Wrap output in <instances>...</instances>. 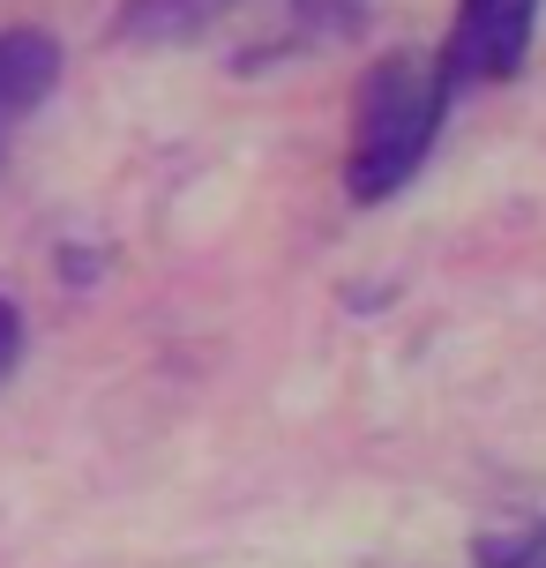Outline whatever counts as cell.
Instances as JSON below:
<instances>
[{"mask_svg": "<svg viewBox=\"0 0 546 568\" xmlns=\"http://www.w3.org/2000/svg\"><path fill=\"white\" fill-rule=\"evenodd\" d=\"M449 113V83L434 53H382L360 75L352 98V150H345V187L352 202H390L427 165L434 135Z\"/></svg>", "mask_w": 546, "mask_h": 568, "instance_id": "6da1fadb", "label": "cell"}, {"mask_svg": "<svg viewBox=\"0 0 546 568\" xmlns=\"http://www.w3.org/2000/svg\"><path fill=\"white\" fill-rule=\"evenodd\" d=\"M532 30H539V0H457V23L442 45V83H509L532 53Z\"/></svg>", "mask_w": 546, "mask_h": 568, "instance_id": "7a4b0ae2", "label": "cell"}, {"mask_svg": "<svg viewBox=\"0 0 546 568\" xmlns=\"http://www.w3.org/2000/svg\"><path fill=\"white\" fill-rule=\"evenodd\" d=\"M240 8H247V0H128L113 38H128V45H165V38L218 30L225 16H240Z\"/></svg>", "mask_w": 546, "mask_h": 568, "instance_id": "3957f363", "label": "cell"}, {"mask_svg": "<svg viewBox=\"0 0 546 568\" xmlns=\"http://www.w3.org/2000/svg\"><path fill=\"white\" fill-rule=\"evenodd\" d=\"M479 568H546V524L524 531V539H487L479 546Z\"/></svg>", "mask_w": 546, "mask_h": 568, "instance_id": "277c9868", "label": "cell"}, {"mask_svg": "<svg viewBox=\"0 0 546 568\" xmlns=\"http://www.w3.org/2000/svg\"><path fill=\"white\" fill-rule=\"evenodd\" d=\"M16 359H23V314L0 300V382L16 374Z\"/></svg>", "mask_w": 546, "mask_h": 568, "instance_id": "5b68a950", "label": "cell"}, {"mask_svg": "<svg viewBox=\"0 0 546 568\" xmlns=\"http://www.w3.org/2000/svg\"><path fill=\"white\" fill-rule=\"evenodd\" d=\"M8 128H16V113H8V105H0V135H8Z\"/></svg>", "mask_w": 546, "mask_h": 568, "instance_id": "8992f818", "label": "cell"}]
</instances>
